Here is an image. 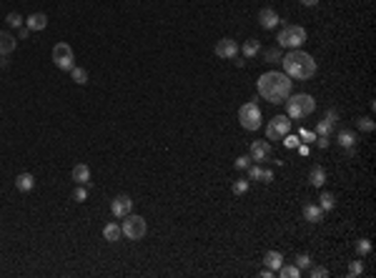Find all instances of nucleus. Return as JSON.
<instances>
[{
    "label": "nucleus",
    "instance_id": "f257e3e1",
    "mask_svg": "<svg viewBox=\"0 0 376 278\" xmlns=\"http://www.w3.org/2000/svg\"><path fill=\"white\" fill-rule=\"evenodd\" d=\"M291 86L294 80L286 76V73H278V70H268L264 73L258 80H256V88H258V96L274 106L284 103L288 96H291Z\"/></svg>",
    "mask_w": 376,
    "mask_h": 278
},
{
    "label": "nucleus",
    "instance_id": "f03ea898",
    "mask_svg": "<svg viewBox=\"0 0 376 278\" xmlns=\"http://www.w3.org/2000/svg\"><path fill=\"white\" fill-rule=\"evenodd\" d=\"M284 73L288 78H296V80H308L316 76V60H314V56L304 53L301 48L288 50L284 56Z\"/></svg>",
    "mask_w": 376,
    "mask_h": 278
},
{
    "label": "nucleus",
    "instance_id": "7ed1b4c3",
    "mask_svg": "<svg viewBox=\"0 0 376 278\" xmlns=\"http://www.w3.org/2000/svg\"><path fill=\"white\" fill-rule=\"evenodd\" d=\"M284 103H286L288 118H294V120H301V118H306V116H311V113L316 110V100H314V96H308V93L288 96Z\"/></svg>",
    "mask_w": 376,
    "mask_h": 278
},
{
    "label": "nucleus",
    "instance_id": "20e7f679",
    "mask_svg": "<svg viewBox=\"0 0 376 278\" xmlns=\"http://www.w3.org/2000/svg\"><path fill=\"white\" fill-rule=\"evenodd\" d=\"M278 46L281 48H288V50H296L306 43V30L301 26H284L281 33H278Z\"/></svg>",
    "mask_w": 376,
    "mask_h": 278
},
{
    "label": "nucleus",
    "instance_id": "39448f33",
    "mask_svg": "<svg viewBox=\"0 0 376 278\" xmlns=\"http://www.w3.org/2000/svg\"><path fill=\"white\" fill-rule=\"evenodd\" d=\"M120 230H123V236H126L128 240H140V238L146 236L148 226H146V218H143V216H133V213H128V216H123V226H120Z\"/></svg>",
    "mask_w": 376,
    "mask_h": 278
},
{
    "label": "nucleus",
    "instance_id": "423d86ee",
    "mask_svg": "<svg viewBox=\"0 0 376 278\" xmlns=\"http://www.w3.org/2000/svg\"><path fill=\"white\" fill-rule=\"evenodd\" d=\"M238 120H241V128H246V130H258L261 128V108L256 106V100H248V103L241 106Z\"/></svg>",
    "mask_w": 376,
    "mask_h": 278
},
{
    "label": "nucleus",
    "instance_id": "0eeeda50",
    "mask_svg": "<svg viewBox=\"0 0 376 278\" xmlns=\"http://www.w3.org/2000/svg\"><path fill=\"white\" fill-rule=\"evenodd\" d=\"M291 133V118L288 116H276L266 126V138L268 140H284Z\"/></svg>",
    "mask_w": 376,
    "mask_h": 278
},
{
    "label": "nucleus",
    "instance_id": "6e6552de",
    "mask_svg": "<svg viewBox=\"0 0 376 278\" xmlns=\"http://www.w3.org/2000/svg\"><path fill=\"white\" fill-rule=\"evenodd\" d=\"M53 63H56V68H60V70H70V68L76 66V53H73V48H70L68 43H56V46H53Z\"/></svg>",
    "mask_w": 376,
    "mask_h": 278
},
{
    "label": "nucleus",
    "instance_id": "1a4fd4ad",
    "mask_svg": "<svg viewBox=\"0 0 376 278\" xmlns=\"http://www.w3.org/2000/svg\"><path fill=\"white\" fill-rule=\"evenodd\" d=\"M238 43L234 40V38H221L218 43H216V56L218 58H224V60H234V58H238Z\"/></svg>",
    "mask_w": 376,
    "mask_h": 278
},
{
    "label": "nucleus",
    "instance_id": "9d476101",
    "mask_svg": "<svg viewBox=\"0 0 376 278\" xmlns=\"http://www.w3.org/2000/svg\"><path fill=\"white\" fill-rule=\"evenodd\" d=\"M268 156H271V143L268 140H254L251 143V148H248V158L251 160L264 163V160H268Z\"/></svg>",
    "mask_w": 376,
    "mask_h": 278
},
{
    "label": "nucleus",
    "instance_id": "9b49d317",
    "mask_svg": "<svg viewBox=\"0 0 376 278\" xmlns=\"http://www.w3.org/2000/svg\"><path fill=\"white\" fill-rule=\"evenodd\" d=\"M133 210V200H130V196H116L113 200H110V213L116 216V218H123V216H128Z\"/></svg>",
    "mask_w": 376,
    "mask_h": 278
},
{
    "label": "nucleus",
    "instance_id": "f8f14e48",
    "mask_svg": "<svg viewBox=\"0 0 376 278\" xmlns=\"http://www.w3.org/2000/svg\"><path fill=\"white\" fill-rule=\"evenodd\" d=\"M258 23H261V28L274 30V28L281 23V18H278V13H276L274 8H261V13H258Z\"/></svg>",
    "mask_w": 376,
    "mask_h": 278
},
{
    "label": "nucleus",
    "instance_id": "ddd939ff",
    "mask_svg": "<svg viewBox=\"0 0 376 278\" xmlns=\"http://www.w3.org/2000/svg\"><path fill=\"white\" fill-rule=\"evenodd\" d=\"M334 126H336V110H326L324 120H318V126H316V136H328L334 130Z\"/></svg>",
    "mask_w": 376,
    "mask_h": 278
},
{
    "label": "nucleus",
    "instance_id": "4468645a",
    "mask_svg": "<svg viewBox=\"0 0 376 278\" xmlns=\"http://www.w3.org/2000/svg\"><path fill=\"white\" fill-rule=\"evenodd\" d=\"M48 26V16L46 13H33L30 18H26V28L33 33V30H46Z\"/></svg>",
    "mask_w": 376,
    "mask_h": 278
},
{
    "label": "nucleus",
    "instance_id": "2eb2a0df",
    "mask_svg": "<svg viewBox=\"0 0 376 278\" xmlns=\"http://www.w3.org/2000/svg\"><path fill=\"white\" fill-rule=\"evenodd\" d=\"M73 180H76L78 186H88V183H90V168H88L86 163H76V166H73Z\"/></svg>",
    "mask_w": 376,
    "mask_h": 278
},
{
    "label": "nucleus",
    "instance_id": "dca6fc26",
    "mask_svg": "<svg viewBox=\"0 0 376 278\" xmlns=\"http://www.w3.org/2000/svg\"><path fill=\"white\" fill-rule=\"evenodd\" d=\"M304 218H306L308 223H321V220H324L321 206H318V203H306V206H304Z\"/></svg>",
    "mask_w": 376,
    "mask_h": 278
},
{
    "label": "nucleus",
    "instance_id": "f3484780",
    "mask_svg": "<svg viewBox=\"0 0 376 278\" xmlns=\"http://www.w3.org/2000/svg\"><path fill=\"white\" fill-rule=\"evenodd\" d=\"M281 263H284V253H278V250H266V253H264V266H266V268L278 270Z\"/></svg>",
    "mask_w": 376,
    "mask_h": 278
},
{
    "label": "nucleus",
    "instance_id": "a211bd4d",
    "mask_svg": "<svg viewBox=\"0 0 376 278\" xmlns=\"http://www.w3.org/2000/svg\"><path fill=\"white\" fill-rule=\"evenodd\" d=\"M16 46H18V40H16L10 33L0 30V56H8V53H13V50H16Z\"/></svg>",
    "mask_w": 376,
    "mask_h": 278
},
{
    "label": "nucleus",
    "instance_id": "6ab92c4d",
    "mask_svg": "<svg viewBox=\"0 0 376 278\" xmlns=\"http://www.w3.org/2000/svg\"><path fill=\"white\" fill-rule=\"evenodd\" d=\"M16 188H18L20 193L33 190V188H36V178H33V173H20V176L16 178Z\"/></svg>",
    "mask_w": 376,
    "mask_h": 278
},
{
    "label": "nucleus",
    "instance_id": "aec40b11",
    "mask_svg": "<svg viewBox=\"0 0 376 278\" xmlns=\"http://www.w3.org/2000/svg\"><path fill=\"white\" fill-rule=\"evenodd\" d=\"M308 183H311L314 188H321V186L326 183V170H324L321 166H314L311 173H308Z\"/></svg>",
    "mask_w": 376,
    "mask_h": 278
},
{
    "label": "nucleus",
    "instance_id": "412c9836",
    "mask_svg": "<svg viewBox=\"0 0 376 278\" xmlns=\"http://www.w3.org/2000/svg\"><path fill=\"white\" fill-rule=\"evenodd\" d=\"M120 236H123V230H120V226H118V223H108V226H103V238H106V240L116 243V240H120Z\"/></svg>",
    "mask_w": 376,
    "mask_h": 278
},
{
    "label": "nucleus",
    "instance_id": "4be33fe9",
    "mask_svg": "<svg viewBox=\"0 0 376 278\" xmlns=\"http://www.w3.org/2000/svg\"><path fill=\"white\" fill-rule=\"evenodd\" d=\"M336 140H338V146H341V148H354V143H356V133H354V130H338Z\"/></svg>",
    "mask_w": 376,
    "mask_h": 278
},
{
    "label": "nucleus",
    "instance_id": "5701e85b",
    "mask_svg": "<svg viewBox=\"0 0 376 278\" xmlns=\"http://www.w3.org/2000/svg\"><path fill=\"white\" fill-rule=\"evenodd\" d=\"M258 53H261V43H258V40L251 38V40L244 43V56H246V58H256Z\"/></svg>",
    "mask_w": 376,
    "mask_h": 278
},
{
    "label": "nucleus",
    "instance_id": "b1692460",
    "mask_svg": "<svg viewBox=\"0 0 376 278\" xmlns=\"http://www.w3.org/2000/svg\"><path fill=\"white\" fill-rule=\"evenodd\" d=\"M318 206H321L324 213H326V210H334V208H336V196H334V193H321Z\"/></svg>",
    "mask_w": 376,
    "mask_h": 278
},
{
    "label": "nucleus",
    "instance_id": "393cba45",
    "mask_svg": "<svg viewBox=\"0 0 376 278\" xmlns=\"http://www.w3.org/2000/svg\"><path fill=\"white\" fill-rule=\"evenodd\" d=\"M70 76H73V83H78V86H86V83H88V70H86V68L73 66V68H70Z\"/></svg>",
    "mask_w": 376,
    "mask_h": 278
},
{
    "label": "nucleus",
    "instance_id": "a878e982",
    "mask_svg": "<svg viewBox=\"0 0 376 278\" xmlns=\"http://www.w3.org/2000/svg\"><path fill=\"white\" fill-rule=\"evenodd\" d=\"M356 128H358V130H364V133H371V130L376 128V123H374V118L364 116V118H356Z\"/></svg>",
    "mask_w": 376,
    "mask_h": 278
},
{
    "label": "nucleus",
    "instance_id": "bb28decb",
    "mask_svg": "<svg viewBox=\"0 0 376 278\" xmlns=\"http://www.w3.org/2000/svg\"><path fill=\"white\" fill-rule=\"evenodd\" d=\"M276 273L284 276V278H298V276H301V268H296V266H284V263H281V268H278Z\"/></svg>",
    "mask_w": 376,
    "mask_h": 278
},
{
    "label": "nucleus",
    "instance_id": "cd10ccee",
    "mask_svg": "<svg viewBox=\"0 0 376 278\" xmlns=\"http://www.w3.org/2000/svg\"><path fill=\"white\" fill-rule=\"evenodd\" d=\"M6 23H8L10 28H23L26 18H23L20 13H8V16H6Z\"/></svg>",
    "mask_w": 376,
    "mask_h": 278
},
{
    "label": "nucleus",
    "instance_id": "c85d7f7f",
    "mask_svg": "<svg viewBox=\"0 0 376 278\" xmlns=\"http://www.w3.org/2000/svg\"><path fill=\"white\" fill-rule=\"evenodd\" d=\"M246 170H248V180H261V183H264V170H266V168H261V166H248Z\"/></svg>",
    "mask_w": 376,
    "mask_h": 278
},
{
    "label": "nucleus",
    "instance_id": "c756f323",
    "mask_svg": "<svg viewBox=\"0 0 376 278\" xmlns=\"http://www.w3.org/2000/svg\"><path fill=\"white\" fill-rule=\"evenodd\" d=\"M356 253H358V256H368V253H371V240L358 238V240H356Z\"/></svg>",
    "mask_w": 376,
    "mask_h": 278
},
{
    "label": "nucleus",
    "instance_id": "7c9ffc66",
    "mask_svg": "<svg viewBox=\"0 0 376 278\" xmlns=\"http://www.w3.org/2000/svg\"><path fill=\"white\" fill-rule=\"evenodd\" d=\"M296 268H301V270L311 268V258H308V253H298V256H296Z\"/></svg>",
    "mask_w": 376,
    "mask_h": 278
},
{
    "label": "nucleus",
    "instance_id": "2f4dec72",
    "mask_svg": "<svg viewBox=\"0 0 376 278\" xmlns=\"http://www.w3.org/2000/svg\"><path fill=\"white\" fill-rule=\"evenodd\" d=\"M248 166H251V158H248V156H238V158L234 160V168H236V170H246Z\"/></svg>",
    "mask_w": 376,
    "mask_h": 278
},
{
    "label": "nucleus",
    "instance_id": "473e14b6",
    "mask_svg": "<svg viewBox=\"0 0 376 278\" xmlns=\"http://www.w3.org/2000/svg\"><path fill=\"white\" fill-rule=\"evenodd\" d=\"M86 198H88V190H86V186H76V190H73V200L83 203Z\"/></svg>",
    "mask_w": 376,
    "mask_h": 278
},
{
    "label": "nucleus",
    "instance_id": "72a5a7b5",
    "mask_svg": "<svg viewBox=\"0 0 376 278\" xmlns=\"http://www.w3.org/2000/svg\"><path fill=\"white\" fill-rule=\"evenodd\" d=\"M246 190H248V180H244V178H241V180H236V183H234V193H236V196H244Z\"/></svg>",
    "mask_w": 376,
    "mask_h": 278
},
{
    "label": "nucleus",
    "instance_id": "f704fd0d",
    "mask_svg": "<svg viewBox=\"0 0 376 278\" xmlns=\"http://www.w3.org/2000/svg\"><path fill=\"white\" fill-rule=\"evenodd\" d=\"M364 273V263L361 260H351V266H348V276H361Z\"/></svg>",
    "mask_w": 376,
    "mask_h": 278
},
{
    "label": "nucleus",
    "instance_id": "c9c22d12",
    "mask_svg": "<svg viewBox=\"0 0 376 278\" xmlns=\"http://www.w3.org/2000/svg\"><path fill=\"white\" fill-rule=\"evenodd\" d=\"M308 273H311V278H326V276H328V268H324V266H316V268H311Z\"/></svg>",
    "mask_w": 376,
    "mask_h": 278
},
{
    "label": "nucleus",
    "instance_id": "e433bc0d",
    "mask_svg": "<svg viewBox=\"0 0 376 278\" xmlns=\"http://www.w3.org/2000/svg\"><path fill=\"white\" fill-rule=\"evenodd\" d=\"M284 140H286V146H288V148H296V146H298V138H294V136H286Z\"/></svg>",
    "mask_w": 376,
    "mask_h": 278
},
{
    "label": "nucleus",
    "instance_id": "4c0bfd02",
    "mask_svg": "<svg viewBox=\"0 0 376 278\" xmlns=\"http://www.w3.org/2000/svg\"><path fill=\"white\" fill-rule=\"evenodd\" d=\"M266 58H268V63H276V60H278V50H268Z\"/></svg>",
    "mask_w": 376,
    "mask_h": 278
},
{
    "label": "nucleus",
    "instance_id": "58836bf2",
    "mask_svg": "<svg viewBox=\"0 0 376 278\" xmlns=\"http://www.w3.org/2000/svg\"><path fill=\"white\" fill-rule=\"evenodd\" d=\"M261 276H264V278H274V276H276V270H271V268H264V270H261Z\"/></svg>",
    "mask_w": 376,
    "mask_h": 278
},
{
    "label": "nucleus",
    "instance_id": "ea45409f",
    "mask_svg": "<svg viewBox=\"0 0 376 278\" xmlns=\"http://www.w3.org/2000/svg\"><path fill=\"white\" fill-rule=\"evenodd\" d=\"M18 30H20V40H26V38H28V36H30V30H28V28H26V26H23V28H18Z\"/></svg>",
    "mask_w": 376,
    "mask_h": 278
},
{
    "label": "nucleus",
    "instance_id": "a19ab883",
    "mask_svg": "<svg viewBox=\"0 0 376 278\" xmlns=\"http://www.w3.org/2000/svg\"><path fill=\"white\" fill-rule=\"evenodd\" d=\"M301 138H306V140H316V136H314V133H308V130H301Z\"/></svg>",
    "mask_w": 376,
    "mask_h": 278
},
{
    "label": "nucleus",
    "instance_id": "79ce46f5",
    "mask_svg": "<svg viewBox=\"0 0 376 278\" xmlns=\"http://www.w3.org/2000/svg\"><path fill=\"white\" fill-rule=\"evenodd\" d=\"M274 180V173L271 170H264V183H271Z\"/></svg>",
    "mask_w": 376,
    "mask_h": 278
},
{
    "label": "nucleus",
    "instance_id": "37998d69",
    "mask_svg": "<svg viewBox=\"0 0 376 278\" xmlns=\"http://www.w3.org/2000/svg\"><path fill=\"white\" fill-rule=\"evenodd\" d=\"M318 3V0H301V6H306V8H314Z\"/></svg>",
    "mask_w": 376,
    "mask_h": 278
},
{
    "label": "nucleus",
    "instance_id": "c03bdc74",
    "mask_svg": "<svg viewBox=\"0 0 376 278\" xmlns=\"http://www.w3.org/2000/svg\"><path fill=\"white\" fill-rule=\"evenodd\" d=\"M0 63H3V60H0Z\"/></svg>",
    "mask_w": 376,
    "mask_h": 278
}]
</instances>
